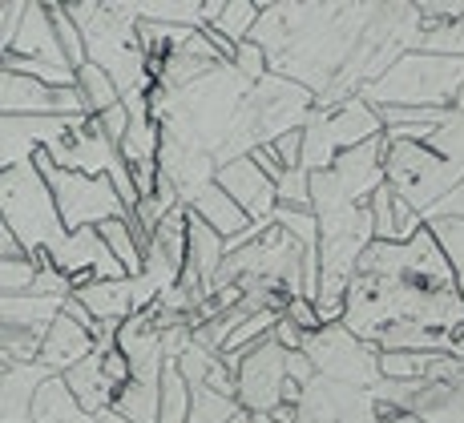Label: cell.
Returning <instances> with one entry per match:
<instances>
[{
    "instance_id": "ac0fdd59",
    "label": "cell",
    "mask_w": 464,
    "mask_h": 423,
    "mask_svg": "<svg viewBox=\"0 0 464 423\" xmlns=\"http://www.w3.org/2000/svg\"><path fill=\"white\" fill-rule=\"evenodd\" d=\"M113 416L130 423H158V416H162V383L130 380L113 399Z\"/></svg>"
},
{
    "instance_id": "4dcf8cb0",
    "label": "cell",
    "mask_w": 464,
    "mask_h": 423,
    "mask_svg": "<svg viewBox=\"0 0 464 423\" xmlns=\"http://www.w3.org/2000/svg\"><path fill=\"white\" fill-rule=\"evenodd\" d=\"M37 274L41 266L33 258H0V286H5V294H29Z\"/></svg>"
},
{
    "instance_id": "7402d4cb",
    "label": "cell",
    "mask_w": 464,
    "mask_h": 423,
    "mask_svg": "<svg viewBox=\"0 0 464 423\" xmlns=\"http://www.w3.org/2000/svg\"><path fill=\"white\" fill-rule=\"evenodd\" d=\"M190 380L178 371V359H166V371H162V416L158 423H190Z\"/></svg>"
},
{
    "instance_id": "8d00e7d4",
    "label": "cell",
    "mask_w": 464,
    "mask_h": 423,
    "mask_svg": "<svg viewBox=\"0 0 464 423\" xmlns=\"http://www.w3.org/2000/svg\"><path fill=\"white\" fill-rule=\"evenodd\" d=\"M271 335H275V343H279L283 351H307V339H311L295 319H287V314H279V322H275Z\"/></svg>"
},
{
    "instance_id": "ab89813d",
    "label": "cell",
    "mask_w": 464,
    "mask_h": 423,
    "mask_svg": "<svg viewBox=\"0 0 464 423\" xmlns=\"http://www.w3.org/2000/svg\"><path fill=\"white\" fill-rule=\"evenodd\" d=\"M251 161H255L258 169H263L266 178H275V182L287 174V166H283V158L275 154V146H255V149H251Z\"/></svg>"
},
{
    "instance_id": "44dd1931",
    "label": "cell",
    "mask_w": 464,
    "mask_h": 423,
    "mask_svg": "<svg viewBox=\"0 0 464 423\" xmlns=\"http://www.w3.org/2000/svg\"><path fill=\"white\" fill-rule=\"evenodd\" d=\"M428 230L449 258L452 274H457V291L464 299V214H436V218H428Z\"/></svg>"
},
{
    "instance_id": "5bb4252c",
    "label": "cell",
    "mask_w": 464,
    "mask_h": 423,
    "mask_svg": "<svg viewBox=\"0 0 464 423\" xmlns=\"http://www.w3.org/2000/svg\"><path fill=\"white\" fill-rule=\"evenodd\" d=\"M13 53H16V57H24V61H49V65H69L65 53H61L57 29H53L49 5H29L21 33H16Z\"/></svg>"
},
{
    "instance_id": "3957f363",
    "label": "cell",
    "mask_w": 464,
    "mask_h": 423,
    "mask_svg": "<svg viewBox=\"0 0 464 423\" xmlns=\"http://www.w3.org/2000/svg\"><path fill=\"white\" fill-rule=\"evenodd\" d=\"M383 121L376 105H368L360 93L339 101L335 110H315L303 125V169L307 174H324L335 166L339 154L363 146V141L380 138Z\"/></svg>"
},
{
    "instance_id": "2e32d148",
    "label": "cell",
    "mask_w": 464,
    "mask_h": 423,
    "mask_svg": "<svg viewBox=\"0 0 464 423\" xmlns=\"http://www.w3.org/2000/svg\"><path fill=\"white\" fill-rule=\"evenodd\" d=\"M65 299L57 294H5L0 299V314H5V327H29V331H49V322L61 314Z\"/></svg>"
},
{
    "instance_id": "ba28073f",
    "label": "cell",
    "mask_w": 464,
    "mask_h": 423,
    "mask_svg": "<svg viewBox=\"0 0 464 423\" xmlns=\"http://www.w3.org/2000/svg\"><path fill=\"white\" fill-rule=\"evenodd\" d=\"M214 182H218L222 190L235 197L238 206H243L246 218H251L255 226H271L275 210H279V194H275V178H266L263 169L251 161V154L218 161V174H214Z\"/></svg>"
},
{
    "instance_id": "e575fe53",
    "label": "cell",
    "mask_w": 464,
    "mask_h": 423,
    "mask_svg": "<svg viewBox=\"0 0 464 423\" xmlns=\"http://www.w3.org/2000/svg\"><path fill=\"white\" fill-rule=\"evenodd\" d=\"M24 13H29L24 0H8V5L0 8V53H13L16 33H21V24H24Z\"/></svg>"
},
{
    "instance_id": "cb8c5ba5",
    "label": "cell",
    "mask_w": 464,
    "mask_h": 423,
    "mask_svg": "<svg viewBox=\"0 0 464 423\" xmlns=\"http://www.w3.org/2000/svg\"><path fill=\"white\" fill-rule=\"evenodd\" d=\"M436 351H380V380H428Z\"/></svg>"
},
{
    "instance_id": "ffe728a7",
    "label": "cell",
    "mask_w": 464,
    "mask_h": 423,
    "mask_svg": "<svg viewBox=\"0 0 464 423\" xmlns=\"http://www.w3.org/2000/svg\"><path fill=\"white\" fill-rule=\"evenodd\" d=\"M77 93H82L89 117H102L105 110H113V105H121L126 97H121L118 81L105 73L97 61H89L85 69H77Z\"/></svg>"
},
{
    "instance_id": "7a4b0ae2",
    "label": "cell",
    "mask_w": 464,
    "mask_h": 423,
    "mask_svg": "<svg viewBox=\"0 0 464 423\" xmlns=\"http://www.w3.org/2000/svg\"><path fill=\"white\" fill-rule=\"evenodd\" d=\"M464 89V61L432 57V53L408 49L396 65L372 85L360 89L368 105H428V110H452Z\"/></svg>"
},
{
    "instance_id": "d6a6232c",
    "label": "cell",
    "mask_w": 464,
    "mask_h": 423,
    "mask_svg": "<svg viewBox=\"0 0 464 423\" xmlns=\"http://www.w3.org/2000/svg\"><path fill=\"white\" fill-rule=\"evenodd\" d=\"M235 73L243 77L246 85H258L263 77H271V57H266L255 41H243L238 44V57H235Z\"/></svg>"
},
{
    "instance_id": "d4e9b609",
    "label": "cell",
    "mask_w": 464,
    "mask_h": 423,
    "mask_svg": "<svg viewBox=\"0 0 464 423\" xmlns=\"http://www.w3.org/2000/svg\"><path fill=\"white\" fill-rule=\"evenodd\" d=\"M49 16H53V29H57V41H61V53H65L69 69H85L89 65V41H85L82 24L69 16L65 5H49Z\"/></svg>"
},
{
    "instance_id": "4fadbf2b",
    "label": "cell",
    "mask_w": 464,
    "mask_h": 423,
    "mask_svg": "<svg viewBox=\"0 0 464 423\" xmlns=\"http://www.w3.org/2000/svg\"><path fill=\"white\" fill-rule=\"evenodd\" d=\"M53 371L41 363H5V395H0L5 423H33V399H37V387Z\"/></svg>"
},
{
    "instance_id": "e0dca14e",
    "label": "cell",
    "mask_w": 464,
    "mask_h": 423,
    "mask_svg": "<svg viewBox=\"0 0 464 423\" xmlns=\"http://www.w3.org/2000/svg\"><path fill=\"white\" fill-rule=\"evenodd\" d=\"M73 419H93V416L82 411L65 375H49L37 387V399H33V423H73Z\"/></svg>"
},
{
    "instance_id": "74e56055",
    "label": "cell",
    "mask_w": 464,
    "mask_h": 423,
    "mask_svg": "<svg viewBox=\"0 0 464 423\" xmlns=\"http://www.w3.org/2000/svg\"><path fill=\"white\" fill-rule=\"evenodd\" d=\"M271 146H275V154L283 158V166H287V169L303 166V130H287V133H279V138H275Z\"/></svg>"
},
{
    "instance_id": "f546056e",
    "label": "cell",
    "mask_w": 464,
    "mask_h": 423,
    "mask_svg": "<svg viewBox=\"0 0 464 423\" xmlns=\"http://www.w3.org/2000/svg\"><path fill=\"white\" fill-rule=\"evenodd\" d=\"M275 194H279V206H291V210H311V174L303 166L287 169V174L275 182Z\"/></svg>"
},
{
    "instance_id": "9a60e30c",
    "label": "cell",
    "mask_w": 464,
    "mask_h": 423,
    "mask_svg": "<svg viewBox=\"0 0 464 423\" xmlns=\"http://www.w3.org/2000/svg\"><path fill=\"white\" fill-rule=\"evenodd\" d=\"M69 387H73L77 403H82L85 416H105V411H113V399H118V387L105 380V367H102V351H93L89 359L73 367V371H65Z\"/></svg>"
},
{
    "instance_id": "603a6c76",
    "label": "cell",
    "mask_w": 464,
    "mask_h": 423,
    "mask_svg": "<svg viewBox=\"0 0 464 423\" xmlns=\"http://www.w3.org/2000/svg\"><path fill=\"white\" fill-rule=\"evenodd\" d=\"M194 399H190V423H230L238 411H246L235 395L214 391L210 383H190Z\"/></svg>"
},
{
    "instance_id": "60d3db41",
    "label": "cell",
    "mask_w": 464,
    "mask_h": 423,
    "mask_svg": "<svg viewBox=\"0 0 464 423\" xmlns=\"http://www.w3.org/2000/svg\"><path fill=\"white\" fill-rule=\"evenodd\" d=\"M287 380H295L303 387L315 380V363H311L307 351H287Z\"/></svg>"
},
{
    "instance_id": "1f68e13d",
    "label": "cell",
    "mask_w": 464,
    "mask_h": 423,
    "mask_svg": "<svg viewBox=\"0 0 464 423\" xmlns=\"http://www.w3.org/2000/svg\"><path fill=\"white\" fill-rule=\"evenodd\" d=\"M105 178L113 182V190H118V197H121V206H126V214L133 218V210H138V202H141V194H138V186H133V166L126 158H121V149L113 154V161H110V169H105Z\"/></svg>"
},
{
    "instance_id": "277c9868",
    "label": "cell",
    "mask_w": 464,
    "mask_h": 423,
    "mask_svg": "<svg viewBox=\"0 0 464 423\" xmlns=\"http://www.w3.org/2000/svg\"><path fill=\"white\" fill-rule=\"evenodd\" d=\"M33 166L41 169V178L49 182L53 197H57L65 230H85V226H102V222H110V218H130L118 190H113V182L105 174L89 178V174H77V169H61L49 149H37Z\"/></svg>"
},
{
    "instance_id": "836d02e7",
    "label": "cell",
    "mask_w": 464,
    "mask_h": 423,
    "mask_svg": "<svg viewBox=\"0 0 464 423\" xmlns=\"http://www.w3.org/2000/svg\"><path fill=\"white\" fill-rule=\"evenodd\" d=\"M214 351H207V347H198V343H190L178 355V371L186 375L190 383H207V375H210V367H214Z\"/></svg>"
},
{
    "instance_id": "8fae6325",
    "label": "cell",
    "mask_w": 464,
    "mask_h": 423,
    "mask_svg": "<svg viewBox=\"0 0 464 423\" xmlns=\"http://www.w3.org/2000/svg\"><path fill=\"white\" fill-rule=\"evenodd\" d=\"M186 206H190V214H198L210 230H218L222 238H235V234L255 230V222L246 218V210L222 190L218 182H207L202 190H194L190 197H186Z\"/></svg>"
},
{
    "instance_id": "5b68a950",
    "label": "cell",
    "mask_w": 464,
    "mask_h": 423,
    "mask_svg": "<svg viewBox=\"0 0 464 423\" xmlns=\"http://www.w3.org/2000/svg\"><path fill=\"white\" fill-rule=\"evenodd\" d=\"M307 355L315 371H324L332 383H372L380 375V351H372V343L355 339L347 327L315 331L307 339Z\"/></svg>"
},
{
    "instance_id": "4316f807",
    "label": "cell",
    "mask_w": 464,
    "mask_h": 423,
    "mask_svg": "<svg viewBox=\"0 0 464 423\" xmlns=\"http://www.w3.org/2000/svg\"><path fill=\"white\" fill-rule=\"evenodd\" d=\"M5 73H24V77H37L49 89H73L77 85V69L69 65H49V61H24L16 53H5Z\"/></svg>"
},
{
    "instance_id": "8992f818",
    "label": "cell",
    "mask_w": 464,
    "mask_h": 423,
    "mask_svg": "<svg viewBox=\"0 0 464 423\" xmlns=\"http://www.w3.org/2000/svg\"><path fill=\"white\" fill-rule=\"evenodd\" d=\"M238 403L246 411H275L283 403V383H287V351L266 335L251 351H238Z\"/></svg>"
},
{
    "instance_id": "484cf974",
    "label": "cell",
    "mask_w": 464,
    "mask_h": 423,
    "mask_svg": "<svg viewBox=\"0 0 464 423\" xmlns=\"http://www.w3.org/2000/svg\"><path fill=\"white\" fill-rule=\"evenodd\" d=\"M420 53L432 57H449V61H464V16L460 21H440V24H424L420 33Z\"/></svg>"
},
{
    "instance_id": "83f0119b",
    "label": "cell",
    "mask_w": 464,
    "mask_h": 423,
    "mask_svg": "<svg viewBox=\"0 0 464 423\" xmlns=\"http://www.w3.org/2000/svg\"><path fill=\"white\" fill-rule=\"evenodd\" d=\"M258 16H263V5H251V0H230L227 8H222V21L214 24V29L222 33V37H230L235 44L251 41Z\"/></svg>"
},
{
    "instance_id": "d6986e66",
    "label": "cell",
    "mask_w": 464,
    "mask_h": 423,
    "mask_svg": "<svg viewBox=\"0 0 464 423\" xmlns=\"http://www.w3.org/2000/svg\"><path fill=\"white\" fill-rule=\"evenodd\" d=\"M97 230H102L105 246H110L113 258L126 266L130 278H141V274H146V246L138 242V230L130 226V218H110V222H102Z\"/></svg>"
},
{
    "instance_id": "d590c367",
    "label": "cell",
    "mask_w": 464,
    "mask_h": 423,
    "mask_svg": "<svg viewBox=\"0 0 464 423\" xmlns=\"http://www.w3.org/2000/svg\"><path fill=\"white\" fill-rule=\"evenodd\" d=\"M130 121H133V113H130V105H126V101H121V105H113V110H105L102 117H97V125H102V133L113 141V146H121V141H126Z\"/></svg>"
},
{
    "instance_id": "9c48e42d",
    "label": "cell",
    "mask_w": 464,
    "mask_h": 423,
    "mask_svg": "<svg viewBox=\"0 0 464 423\" xmlns=\"http://www.w3.org/2000/svg\"><path fill=\"white\" fill-rule=\"evenodd\" d=\"M383 149H388V141H383V133H380V138H372V141H363V146L339 154L335 166L324 169V174L332 178V186L347 197V202L368 206L372 194L388 182V174H383Z\"/></svg>"
},
{
    "instance_id": "f35d334b",
    "label": "cell",
    "mask_w": 464,
    "mask_h": 423,
    "mask_svg": "<svg viewBox=\"0 0 464 423\" xmlns=\"http://www.w3.org/2000/svg\"><path fill=\"white\" fill-rule=\"evenodd\" d=\"M287 319H295L303 331H307V335H315V331H324V319H319V311H315V303L311 299H291L287 303Z\"/></svg>"
},
{
    "instance_id": "6da1fadb",
    "label": "cell",
    "mask_w": 464,
    "mask_h": 423,
    "mask_svg": "<svg viewBox=\"0 0 464 423\" xmlns=\"http://www.w3.org/2000/svg\"><path fill=\"white\" fill-rule=\"evenodd\" d=\"M0 186H5V197H0V206H5V226L24 242L33 263L37 266L49 263L61 250V242L69 238L49 182L41 178V169L33 166V161H24V166L5 169Z\"/></svg>"
},
{
    "instance_id": "30bf717a",
    "label": "cell",
    "mask_w": 464,
    "mask_h": 423,
    "mask_svg": "<svg viewBox=\"0 0 464 423\" xmlns=\"http://www.w3.org/2000/svg\"><path fill=\"white\" fill-rule=\"evenodd\" d=\"M97 351V335L89 327H82L77 319H69L65 311L57 314V319L49 322V331H44V343H41V367H49L53 375H65L73 371L82 359H89Z\"/></svg>"
},
{
    "instance_id": "52a82bcc",
    "label": "cell",
    "mask_w": 464,
    "mask_h": 423,
    "mask_svg": "<svg viewBox=\"0 0 464 423\" xmlns=\"http://www.w3.org/2000/svg\"><path fill=\"white\" fill-rule=\"evenodd\" d=\"M0 110L5 117H89L77 85L49 89L24 73H0Z\"/></svg>"
},
{
    "instance_id": "7c38bea8",
    "label": "cell",
    "mask_w": 464,
    "mask_h": 423,
    "mask_svg": "<svg viewBox=\"0 0 464 423\" xmlns=\"http://www.w3.org/2000/svg\"><path fill=\"white\" fill-rule=\"evenodd\" d=\"M77 299L93 311L97 322H126L138 314V278H113V283H89L82 291H73Z\"/></svg>"
},
{
    "instance_id": "b9f144b4",
    "label": "cell",
    "mask_w": 464,
    "mask_h": 423,
    "mask_svg": "<svg viewBox=\"0 0 464 423\" xmlns=\"http://www.w3.org/2000/svg\"><path fill=\"white\" fill-rule=\"evenodd\" d=\"M0 258H29V250H24V242L16 238L8 226H0Z\"/></svg>"
},
{
    "instance_id": "f1b7e54d",
    "label": "cell",
    "mask_w": 464,
    "mask_h": 423,
    "mask_svg": "<svg viewBox=\"0 0 464 423\" xmlns=\"http://www.w3.org/2000/svg\"><path fill=\"white\" fill-rule=\"evenodd\" d=\"M376 113L383 130H400V125H432V130H440L452 117V110H428V105H380Z\"/></svg>"
}]
</instances>
